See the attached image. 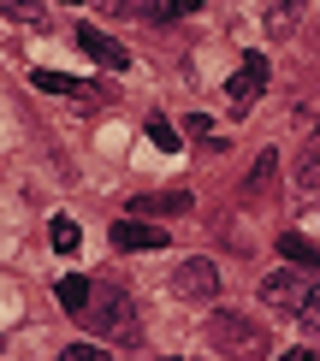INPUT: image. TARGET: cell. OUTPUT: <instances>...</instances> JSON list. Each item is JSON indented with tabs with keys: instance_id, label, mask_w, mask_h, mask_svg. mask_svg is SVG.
I'll return each instance as SVG.
<instances>
[{
	"instance_id": "cell-1",
	"label": "cell",
	"mask_w": 320,
	"mask_h": 361,
	"mask_svg": "<svg viewBox=\"0 0 320 361\" xmlns=\"http://www.w3.org/2000/svg\"><path fill=\"white\" fill-rule=\"evenodd\" d=\"M208 343L225 361H267V326L249 320V314H237V308H220L208 320Z\"/></svg>"
},
{
	"instance_id": "cell-2",
	"label": "cell",
	"mask_w": 320,
	"mask_h": 361,
	"mask_svg": "<svg viewBox=\"0 0 320 361\" xmlns=\"http://www.w3.org/2000/svg\"><path fill=\"white\" fill-rule=\"evenodd\" d=\"M78 320L89 326V332L113 338V343H131L136 338V308H131V296L119 290V284H95V296H89V308L78 314Z\"/></svg>"
},
{
	"instance_id": "cell-3",
	"label": "cell",
	"mask_w": 320,
	"mask_h": 361,
	"mask_svg": "<svg viewBox=\"0 0 320 361\" xmlns=\"http://www.w3.org/2000/svg\"><path fill=\"white\" fill-rule=\"evenodd\" d=\"M309 296H314V284L302 279V273H291V267H285V273H273V279L261 284V302L279 308V314H302V308H309Z\"/></svg>"
},
{
	"instance_id": "cell-4",
	"label": "cell",
	"mask_w": 320,
	"mask_h": 361,
	"mask_svg": "<svg viewBox=\"0 0 320 361\" xmlns=\"http://www.w3.org/2000/svg\"><path fill=\"white\" fill-rule=\"evenodd\" d=\"M78 48L95 59V66H107V71H131V48H125V42H113L95 24H78Z\"/></svg>"
},
{
	"instance_id": "cell-5",
	"label": "cell",
	"mask_w": 320,
	"mask_h": 361,
	"mask_svg": "<svg viewBox=\"0 0 320 361\" xmlns=\"http://www.w3.org/2000/svg\"><path fill=\"white\" fill-rule=\"evenodd\" d=\"M261 89H267V54H243V66L225 78V95H232L237 107H249Z\"/></svg>"
},
{
	"instance_id": "cell-6",
	"label": "cell",
	"mask_w": 320,
	"mask_h": 361,
	"mask_svg": "<svg viewBox=\"0 0 320 361\" xmlns=\"http://www.w3.org/2000/svg\"><path fill=\"white\" fill-rule=\"evenodd\" d=\"M172 290L190 296V302H213V290H220V273H213V261H184L172 273Z\"/></svg>"
},
{
	"instance_id": "cell-7",
	"label": "cell",
	"mask_w": 320,
	"mask_h": 361,
	"mask_svg": "<svg viewBox=\"0 0 320 361\" xmlns=\"http://www.w3.org/2000/svg\"><path fill=\"white\" fill-rule=\"evenodd\" d=\"M113 249H125V255H136V249H166V231L131 214V219H119V225H113Z\"/></svg>"
},
{
	"instance_id": "cell-8",
	"label": "cell",
	"mask_w": 320,
	"mask_h": 361,
	"mask_svg": "<svg viewBox=\"0 0 320 361\" xmlns=\"http://www.w3.org/2000/svg\"><path fill=\"white\" fill-rule=\"evenodd\" d=\"M190 207H196L190 190H166V195H136L131 214H136V219H155V214H190Z\"/></svg>"
},
{
	"instance_id": "cell-9",
	"label": "cell",
	"mask_w": 320,
	"mask_h": 361,
	"mask_svg": "<svg viewBox=\"0 0 320 361\" xmlns=\"http://www.w3.org/2000/svg\"><path fill=\"white\" fill-rule=\"evenodd\" d=\"M279 190V154H255V172H249V184H243V202H267V195Z\"/></svg>"
},
{
	"instance_id": "cell-10",
	"label": "cell",
	"mask_w": 320,
	"mask_h": 361,
	"mask_svg": "<svg viewBox=\"0 0 320 361\" xmlns=\"http://www.w3.org/2000/svg\"><path fill=\"white\" fill-rule=\"evenodd\" d=\"M279 255L291 267H302V273H320V243H314V237H302V231H285L279 237Z\"/></svg>"
},
{
	"instance_id": "cell-11",
	"label": "cell",
	"mask_w": 320,
	"mask_h": 361,
	"mask_svg": "<svg viewBox=\"0 0 320 361\" xmlns=\"http://www.w3.org/2000/svg\"><path fill=\"white\" fill-rule=\"evenodd\" d=\"M54 296H59V308H66V314H83V308H89V296H95V284H89L83 273H66Z\"/></svg>"
},
{
	"instance_id": "cell-12",
	"label": "cell",
	"mask_w": 320,
	"mask_h": 361,
	"mask_svg": "<svg viewBox=\"0 0 320 361\" xmlns=\"http://www.w3.org/2000/svg\"><path fill=\"white\" fill-rule=\"evenodd\" d=\"M0 18L24 24V30H42L48 24V6H42V0H0Z\"/></svg>"
},
{
	"instance_id": "cell-13",
	"label": "cell",
	"mask_w": 320,
	"mask_h": 361,
	"mask_svg": "<svg viewBox=\"0 0 320 361\" xmlns=\"http://www.w3.org/2000/svg\"><path fill=\"white\" fill-rule=\"evenodd\" d=\"M302 6H309V0H273L267 6V30L273 36H291V30L302 24Z\"/></svg>"
},
{
	"instance_id": "cell-14",
	"label": "cell",
	"mask_w": 320,
	"mask_h": 361,
	"mask_svg": "<svg viewBox=\"0 0 320 361\" xmlns=\"http://www.w3.org/2000/svg\"><path fill=\"white\" fill-rule=\"evenodd\" d=\"M160 6L166 0H101L107 18H155V24H160Z\"/></svg>"
},
{
	"instance_id": "cell-15",
	"label": "cell",
	"mask_w": 320,
	"mask_h": 361,
	"mask_svg": "<svg viewBox=\"0 0 320 361\" xmlns=\"http://www.w3.org/2000/svg\"><path fill=\"white\" fill-rule=\"evenodd\" d=\"M30 83L42 89V95H89L78 78H66V71H30Z\"/></svg>"
},
{
	"instance_id": "cell-16",
	"label": "cell",
	"mask_w": 320,
	"mask_h": 361,
	"mask_svg": "<svg viewBox=\"0 0 320 361\" xmlns=\"http://www.w3.org/2000/svg\"><path fill=\"white\" fill-rule=\"evenodd\" d=\"M291 178H297V190H320V142H309V148L297 154Z\"/></svg>"
},
{
	"instance_id": "cell-17",
	"label": "cell",
	"mask_w": 320,
	"mask_h": 361,
	"mask_svg": "<svg viewBox=\"0 0 320 361\" xmlns=\"http://www.w3.org/2000/svg\"><path fill=\"white\" fill-rule=\"evenodd\" d=\"M148 142H155V148H160V154H178V130H172V125H166V118H160V113H148Z\"/></svg>"
},
{
	"instance_id": "cell-18",
	"label": "cell",
	"mask_w": 320,
	"mask_h": 361,
	"mask_svg": "<svg viewBox=\"0 0 320 361\" xmlns=\"http://www.w3.org/2000/svg\"><path fill=\"white\" fill-rule=\"evenodd\" d=\"M48 237H54V249H59V255H71V249H78V219H54V225H48Z\"/></svg>"
},
{
	"instance_id": "cell-19",
	"label": "cell",
	"mask_w": 320,
	"mask_h": 361,
	"mask_svg": "<svg viewBox=\"0 0 320 361\" xmlns=\"http://www.w3.org/2000/svg\"><path fill=\"white\" fill-rule=\"evenodd\" d=\"M208 0H166L160 6V24H172V18H190V12H202Z\"/></svg>"
},
{
	"instance_id": "cell-20",
	"label": "cell",
	"mask_w": 320,
	"mask_h": 361,
	"mask_svg": "<svg viewBox=\"0 0 320 361\" xmlns=\"http://www.w3.org/2000/svg\"><path fill=\"white\" fill-rule=\"evenodd\" d=\"M297 320H302V332H309V338L320 343V290L309 296V308H302V314H297Z\"/></svg>"
},
{
	"instance_id": "cell-21",
	"label": "cell",
	"mask_w": 320,
	"mask_h": 361,
	"mask_svg": "<svg viewBox=\"0 0 320 361\" xmlns=\"http://www.w3.org/2000/svg\"><path fill=\"white\" fill-rule=\"evenodd\" d=\"M59 361H113V355L95 350V343H71V350H59Z\"/></svg>"
},
{
	"instance_id": "cell-22",
	"label": "cell",
	"mask_w": 320,
	"mask_h": 361,
	"mask_svg": "<svg viewBox=\"0 0 320 361\" xmlns=\"http://www.w3.org/2000/svg\"><path fill=\"white\" fill-rule=\"evenodd\" d=\"M279 361H314V350H291V355H279Z\"/></svg>"
},
{
	"instance_id": "cell-23",
	"label": "cell",
	"mask_w": 320,
	"mask_h": 361,
	"mask_svg": "<svg viewBox=\"0 0 320 361\" xmlns=\"http://www.w3.org/2000/svg\"><path fill=\"white\" fill-rule=\"evenodd\" d=\"M314 54H320V24H314Z\"/></svg>"
},
{
	"instance_id": "cell-24",
	"label": "cell",
	"mask_w": 320,
	"mask_h": 361,
	"mask_svg": "<svg viewBox=\"0 0 320 361\" xmlns=\"http://www.w3.org/2000/svg\"><path fill=\"white\" fill-rule=\"evenodd\" d=\"M71 6H83V0H71Z\"/></svg>"
}]
</instances>
